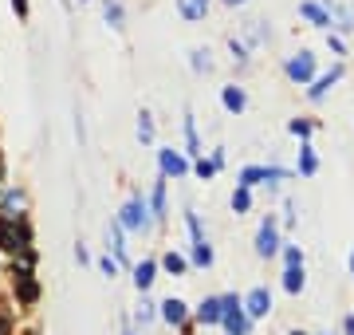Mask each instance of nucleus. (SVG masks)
Listing matches in <instances>:
<instances>
[{
  "mask_svg": "<svg viewBox=\"0 0 354 335\" xmlns=\"http://www.w3.org/2000/svg\"><path fill=\"white\" fill-rule=\"evenodd\" d=\"M114 221H118L130 237H146V233H153V217H150V206H146V194L134 190V194L122 201V209L114 213Z\"/></svg>",
  "mask_w": 354,
  "mask_h": 335,
  "instance_id": "nucleus-1",
  "label": "nucleus"
},
{
  "mask_svg": "<svg viewBox=\"0 0 354 335\" xmlns=\"http://www.w3.org/2000/svg\"><path fill=\"white\" fill-rule=\"evenodd\" d=\"M181 213H185V229H189V264L193 269H213L216 253H213V245H209V237H205V229H201V213L193 206H185Z\"/></svg>",
  "mask_w": 354,
  "mask_h": 335,
  "instance_id": "nucleus-2",
  "label": "nucleus"
},
{
  "mask_svg": "<svg viewBox=\"0 0 354 335\" xmlns=\"http://www.w3.org/2000/svg\"><path fill=\"white\" fill-rule=\"evenodd\" d=\"M24 248H36V233H32V217L28 221H4L0 217V257H16Z\"/></svg>",
  "mask_w": 354,
  "mask_h": 335,
  "instance_id": "nucleus-3",
  "label": "nucleus"
},
{
  "mask_svg": "<svg viewBox=\"0 0 354 335\" xmlns=\"http://www.w3.org/2000/svg\"><path fill=\"white\" fill-rule=\"evenodd\" d=\"M279 71H283V79H288V83H295V87H307V83L319 75V55L311 52V48H299V52L283 55Z\"/></svg>",
  "mask_w": 354,
  "mask_h": 335,
  "instance_id": "nucleus-4",
  "label": "nucleus"
},
{
  "mask_svg": "<svg viewBox=\"0 0 354 335\" xmlns=\"http://www.w3.org/2000/svg\"><path fill=\"white\" fill-rule=\"evenodd\" d=\"M0 217L4 221H28L32 217V197H28L24 185H4L0 190Z\"/></svg>",
  "mask_w": 354,
  "mask_h": 335,
  "instance_id": "nucleus-5",
  "label": "nucleus"
},
{
  "mask_svg": "<svg viewBox=\"0 0 354 335\" xmlns=\"http://www.w3.org/2000/svg\"><path fill=\"white\" fill-rule=\"evenodd\" d=\"M221 304H225V316H221L225 335H252V320H248V311L241 308V296H236V292H221Z\"/></svg>",
  "mask_w": 354,
  "mask_h": 335,
  "instance_id": "nucleus-6",
  "label": "nucleus"
},
{
  "mask_svg": "<svg viewBox=\"0 0 354 335\" xmlns=\"http://www.w3.org/2000/svg\"><path fill=\"white\" fill-rule=\"evenodd\" d=\"M189 154L185 150H174V146H158V174H162L165 181H185L189 178Z\"/></svg>",
  "mask_w": 354,
  "mask_h": 335,
  "instance_id": "nucleus-7",
  "label": "nucleus"
},
{
  "mask_svg": "<svg viewBox=\"0 0 354 335\" xmlns=\"http://www.w3.org/2000/svg\"><path fill=\"white\" fill-rule=\"evenodd\" d=\"M279 245H283V237H279V217L268 213V217L260 221V229H256V257L272 260L279 253Z\"/></svg>",
  "mask_w": 354,
  "mask_h": 335,
  "instance_id": "nucleus-8",
  "label": "nucleus"
},
{
  "mask_svg": "<svg viewBox=\"0 0 354 335\" xmlns=\"http://www.w3.org/2000/svg\"><path fill=\"white\" fill-rule=\"evenodd\" d=\"M241 308L248 311V320H268L272 316V308H276V296H272V288H264V284H256V288H248L241 296Z\"/></svg>",
  "mask_w": 354,
  "mask_h": 335,
  "instance_id": "nucleus-9",
  "label": "nucleus"
},
{
  "mask_svg": "<svg viewBox=\"0 0 354 335\" xmlns=\"http://www.w3.org/2000/svg\"><path fill=\"white\" fill-rule=\"evenodd\" d=\"M342 75H346V64H342V60H339L335 67H330V71H319V75L311 79V83H307V103H323L330 91H335V87L342 83Z\"/></svg>",
  "mask_w": 354,
  "mask_h": 335,
  "instance_id": "nucleus-10",
  "label": "nucleus"
},
{
  "mask_svg": "<svg viewBox=\"0 0 354 335\" xmlns=\"http://www.w3.org/2000/svg\"><path fill=\"white\" fill-rule=\"evenodd\" d=\"M146 206H150V217H153V229H162L165 221H169V181L158 174L150 185V194H146Z\"/></svg>",
  "mask_w": 354,
  "mask_h": 335,
  "instance_id": "nucleus-11",
  "label": "nucleus"
},
{
  "mask_svg": "<svg viewBox=\"0 0 354 335\" xmlns=\"http://www.w3.org/2000/svg\"><path fill=\"white\" fill-rule=\"evenodd\" d=\"M106 253L118 260V269H130V233L118 225V221H106Z\"/></svg>",
  "mask_w": 354,
  "mask_h": 335,
  "instance_id": "nucleus-12",
  "label": "nucleus"
},
{
  "mask_svg": "<svg viewBox=\"0 0 354 335\" xmlns=\"http://www.w3.org/2000/svg\"><path fill=\"white\" fill-rule=\"evenodd\" d=\"M158 320H162L165 327H185V323L193 320V308L181 296H165L162 304H158Z\"/></svg>",
  "mask_w": 354,
  "mask_h": 335,
  "instance_id": "nucleus-13",
  "label": "nucleus"
},
{
  "mask_svg": "<svg viewBox=\"0 0 354 335\" xmlns=\"http://www.w3.org/2000/svg\"><path fill=\"white\" fill-rule=\"evenodd\" d=\"M319 4L330 12V32H339V36H354V8H351V4H342V0H319Z\"/></svg>",
  "mask_w": 354,
  "mask_h": 335,
  "instance_id": "nucleus-14",
  "label": "nucleus"
},
{
  "mask_svg": "<svg viewBox=\"0 0 354 335\" xmlns=\"http://www.w3.org/2000/svg\"><path fill=\"white\" fill-rule=\"evenodd\" d=\"M181 138H185V154H189V162L205 154V142H201V134H197V115H193V107L181 111Z\"/></svg>",
  "mask_w": 354,
  "mask_h": 335,
  "instance_id": "nucleus-15",
  "label": "nucleus"
},
{
  "mask_svg": "<svg viewBox=\"0 0 354 335\" xmlns=\"http://www.w3.org/2000/svg\"><path fill=\"white\" fill-rule=\"evenodd\" d=\"M158 257H146L138 264H130V284H134V292H150L153 280H158Z\"/></svg>",
  "mask_w": 354,
  "mask_h": 335,
  "instance_id": "nucleus-16",
  "label": "nucleus"
},
{
  "mask_svg": "<svg viewBox=\"0 0 354 335\" xmlns=\"http://www.w3.org/2000/svg\"><path fill=\"white\" fill-rule=\"evenodd\" d=\"M99 4V12H102V24L111 28V32H127V4L122 0H95Z\"/></svg>",
  "mask_w": 354,
  "mask_h": 335,
  "instance_id": "nucleus-17",
  "label": "nucleus"
},
{
  "mask_svg": "<svg viewBox=\"0 0 354 335\" xmlns=\"http://www.w3.org/2000/svg\"><path fill=\"white\" fill-rule=\"evenodd\" d=\"M12 296L16 304H24V308H32L39 300V280H36V272H24V276H12Z\"/></svg>",
  "mask_w": 354,
  "mask_h": 335,
  "instance_id": "nucleus-18",
  "label": "nucleus"
},
{
  "mask_svg": "<svg viewBox=\"0 0 354 335\" xmlns=\"http://www.w3.org/2000/svg\"><path fill=\"white\" fill-rule=\"evenodd\" d=\"M221 316H225V304L221 296H205L197 308H193V320L201 323V327H221Z\"/></svg>",
  "mask_w": 354,
  "mask_h": 335,
  "instance_id": "nucleus-19",
  "label": "nucleus"
},
{
  "mask_svg": "<svg viewBox=\"0 0 354 335\" xmlns=\"http://www.w3.org/2000/svg\"><path fill=\"white\" fill-rule=\"evenodd\" d=\"M221 107H225V115H244L248 111V91L241 83H225L221 87Z\"/></svg>",
  "mask_w": 354,
  "mask_h": 335,
  "instance_id": "nucleus-20",
  "label": "nucleus"
},
{
  "mask_svg": "<svg viewBox=\"0 0 354 335\" xmlns=\"http://www.w3.org/2000/svg\"><path fill=\"white\" fill-rule=\"evenodd\" d=\"M138 308L130 311V323H134V327H138V332H150L153 323H158V304H153L150 300V292H138Z\"/></svg>",
  "mask_w": 354,
  "mask_h": 335,
  "instance_id": "nucleus-21",
  "label": "nucleus"
},
{
  "mask_svg": "<svg viewBox=\"0 0 354 335\" xmlns=\"http://www.w3.org/2000/svg\"><path fill=\"white\" fill-rule=\"evenodd\" d=\"M213 8V0H174V12L185 20V24H201Z\"/></svg>",
  "mask_w": 354,
  "mask_h": 335,
  "instance_id": "nucleus-22",
  "label": "nucleus"
},
{
  "mask_svg": "<svg viewBox=\"0 0 354 335\" xmlns=\"http://www.w3.org/2000/svg\"><path fill=\"white\" fill-rule=\"evenodd\" d=\"M299 20H307L319 32H330V12L319 4V0H299Z\"/></svg>",
  "mask_w": 354,
  "mask_h": 335,
  "instance_id": "nucleus-23",
  "label": "nucleus"
},
{
  "mask_svg": "<svg viewBox=\"0 0 354 335\" xmlns=\"http://www.w3.org/2000/svg\"><path fill=\"white\" fill-rule=\"evenodd\" d=\"M241 39L252 48V52H260V48H268L272 44V28H268V20H248L241 32Z\"/></svg>",
  "mask_w": 354,
  "mask_h": 335,
  "instance_id": "nucleus-24",
  "label": "nucleus"
},
{
  "mask_svg": "<svg viewBox=\"0 0 354 335\" xmlns=\"http://www.w3.org/2000/svg\"><path fill=\"white\" fill-rule=\"evenodd\" d=\"M158 269L169 272V276H185V272H189L193 264H189V257H185L181 248H165L162 257H158Z\"/></svg>",
  "mask_w": 354,
  "mask_h": 335,
  "instance_id": "nucleus-25",
  "label": "nucleus"
},
{
  "mask_svg": "<svg viewBox=\"0 0 354 335\" xmlns=\"http://www.w3.org/2000/svg\"><path fill=\"white\" fill-rule=\"evenodd\" d=\"M319 174V154L311 142H299V166H295V178H315Z\"/></svg>",
  "mask_w": 354,
  "mask_h": 335,
  "instance_id": "nucleus-26",
  "label": "nucleus"
},
{
  "mask_svg": "<svg viewBox=\"0 0 354 335\" xmlns=\"http://www.w3.org/2000/svg\"><path fill=\"white\" fill-rule=\"evenodd\" d=\"M283 292H288V296H299V292H304L307 288V272H304V264H291V269H283Z\"/></svg>",
  "mask_w": 354,
  "mask_h": 335,
  "instance_id": "nucleus-27",
  "label": "nucleus"
},
{
  "mask_svg": "<svg viewBox=\"0 0 354 335\" xmlns=\"http://www.w3.org/2000/svg\"><path fill=\"white\" fill-rule=\"evenodd\" d=\"M213 52L209 48H189V71L193 75H213Z\"/></svg>",
  "mask_w": 354,
  "mask_h": 335,
  "instance_id": "nucleus-28",
  "label": "nucleus"
},
{
  "mask_svg": "<svg viewBox=\"0 0 354 335\" xmlns=\"http://www.w3.org/2000/svg\"><path fill=\"white\" fill-rule=\"evenodd\" d=\"M225 44H228V55H232V64L241 67V71H244V67H252V48H248L241 36H228Z\"/></svg>",
  "mask_w": 354,
  "mask_h": 335,
  "instance_id": "nucleus-29",
  "label": "nucleus"
},
{
  "mask_svg": "<svg viewBox=\"0 0 354 335\" xmlns=\"http://www.w3.org/2000/svg\"><path fill=\"white\" fill-rule=\"evenodd\" d=\"M138 142L142 146H153L158 142V123H153V111H146V107L138 111Z\"/></svg>",
  "mask_w": 354,
  "mask_h": 335,
  "instance_id": "nucleus-30",
  "label": "nucleus"
},
{
  "mask_svg": "<svg viewBox=\"0 0 354 335\" xmlns=\"http://www.w3.org/2000/svg\"><path fill=\"white\" fill-rule=\"evenodd\" d=\"M252 190H248V185H236V190H232V197H228V209H232V213H236V217H244V213H252Z\"/></svg>",
  "mask_w": 354,
  "mask_h": 335,
  "instance_id": "nucleus-31",
  "label": "nucleus"
},
{
  "mask_svg": "<svg viewBox=\"0 0 354 335\" xmlns=\"http://www.w3.org/2000/svg\"><path fill=\"white\" fill-rule=\"evenodd\" d=\"M315 118H307V115H299V118H288V134L291 138H299V142H311V134H315Z\"/></svg>",
  "mask_w": 354,
  "mask_h": 335,
  "instance_id": "nucleus-32",
  "label": "nucleus"
},
{
  "mask_svg": "<svg viewBox=\"0 0 354 335\" xmlns=\"http://www.w3.org/2000/svg\"><path fill=\"white\" fill-rule=\"evenodd\" d=\"M291 178H295V170L279 166V162H268V166H264V185H272V190L283 185V181H291Z\"/></svg>",
  "mask_w": 354,
  "mask_h": 335,
  "instance_id": "nucleus-33",
  "label": "nucleus"
},
{
  "mask_svg": "<svg viewBox=\"0 0 354 335\" xmlns=\"http://www.w3.org/2000/svg\"><path fill=\"white\" fill-rule=\"evenodd\" d=\"M236 185H248V190L264 185V166H260V162H252V166H241V174H236Z\"/></svg>",
  "mask_w": 354,
  "mask_h": 335,
  "instance_id": "nucleus-34",
  "label": "nucleus"
},
{
  "mask_svg": "<svg viewBox=\"0 0 354 335\" xmlns=\"http://www.w3.org/2000/svg\"><path fill=\"white\" fill-rule=\"evenodd\" d=\"M276 257L283 260V269H291V264H304V248H299V245H291V241H283Z\"/></svg>",
  "mask_w": 354,
  "mask_h": 335,
  "instance_id": "nucleus-35",
  "label": "nucleus"
},
{
  "mask_svg": "<svg viewBox=\"0 0 354 335\" xmlns=\"http://www.w3.org/2000/svg\"><path fill=\"white\" fill-rule=\"evenodd\" d=\"M189 174H193V178H201V181H213V178H216V166L201 154V158H193V170H189Z\"/></svg>",
  "mask_w": 354,
  "mask_h": 335,
  "instance_id": "nucleus-36",
  "label": "nucleus"
},
{
  "mask_svg": "<svg viewBox=\"0 0 354 335\" xmlns=\"http://www.w3.org/2000/svg\"><path fill=\"white\" fill-rule=\"evenodd\" d=\"M95 269H99L102 276H106V280H114V276H118V272H122V269H118V260H114L111 253H102V257L95 260Z\"/></svg>",
  "mask_w": 354,
  "mask_h": 335,
  "instance_id": "nucleus-37",
  "label": "nucleus"
},
{
  "mask_svg": "<svg viewBox=\"0 0 354 335\" xmlns=\"http://www.w3.org/2000/svg\"><path fill=\"white\" fill-rule=\"evenodd\" d=\"M327 52L330 55H346V36H339V32H327Z\"/></svg>",
  "mask_w": 354,
  "mask_h": 335,
  "instance_id": "nucleus-38",
  "label": "nucleus"
},
{
  "mask_svg": "<svg viewBox=\"0 0 354 335\" xmlns=\"http://www.w3.org/2000/svg\"><path fill=\"white\" fill-rule=\"evenodd\" d=\"M8 4H12V12H16V20H20V24H28V20H32V0H8Z\"/></svg>",
  "mask_w": 354,
  "mask_h": 335,
  "instance_id": "nucleus-39",
  "label": "nucleus"
},
{
  "mask_svg": "<svg viewBox=\"0 0 354 335\" xmlns=\"http://www.w3.org/2000/svg\"><path fill=\"white\" fill-rule=\"evenodd\" d=\"M209 162H213V166H216V174H221V170L228 166V154H225V146H213V154H209Z\"/></svg>",
  "mask_w": 354,
  "mask_h": 335,
  "instance_id": "nucleus-40",
  "label": "nucleus"
},
{
  "mask_svg": "<svg viewBox=\"0 0 354 335\" xmlns=\"http://www.w3.org/2000/svg\"><path fill=\"white\" fill-rule=\"evenodd\" d=\"M279 225H283V229L295 225V201H283V217H279Z\"/></svg>",
  "mask_w": 354,
  "mask_h": 335,
  "instance_id": "nucleus-41",
  "label": "nucleus"
},
{
  "mask_svg": "<svg viewBox=\"0 0 354 335\" xmlns=\"http://www.w3.org/2000/svg\"><path fill=\"white\" fill-rule=\"evenodd\" d=\"M75 138H79V146L87 142V123H83V115H79V111H75Z\"/></svg>",
  "mask_w": 354,
  "mask_h": 335,
  "instance_id": "nucleus-42",
  "label": "nucleus"
},
{
  "mask_svg": "<svg viewBox=\"0 0 354 335\" xmlns=\"http://www.w3.org/2000/svg\"><path fill=\"white\" fill-rule=\"evenodd\" d=\"M75 260H79V264H95V260H91V253H87V245H83V241H79V245H75Z\"/></svg>",
  "mask_w": 354,
  "mask_h": 335,
  "instance_id": "nucleus-43",
  "label": "nucleus"
},
{
  "mask_svg": "<svg viewBox=\"0 0 354 335\" xmlns=\"http://www.w3.org/2000/svg\"><path fill=\"white\" fill-rule=\"evenodd\" d=\"M342 335H354V311H346V316H342Z\"/></svg>",
  "mask_w": 354,
  "mask_h": 335,
  "instance_id": "nucleus-44",
  "label": "nucleus"
},
{
  "mask_svg": "<svg viewBox=\"0 0 354 335\" xmlns=\"http://www.w3.org/2000/svg\"><path fill=\"white\" fill-rule=\"evenodd\" d=\"M8 185V166H4V154H0V190Z\"/></svg>",
  "mask_w": 354,
  "mask_h": 335,
  "instance_id": "nucleus-45",
  "label": "nucleus"
},
{
  "mask_svg": "<svg viewBox=\"0 0 354 335\" xmlns=\"http://www.w3.org/2000/svg\"><path fill=\"white\" fill-rule=\"evenodd\" d=\"M59 8H64V12L71 16V12H75V0H59Z\"/></svg>",
  "mask_w": 354,
  "mask_h": 335,
  "instance_id": "nucleus-46",
  "label": "nucleus"
},
{
  "mask_svg": "<svg viewBox=\"0 0 354 335\" xmlns=\"http://www.w3.org/2000/svg\"><path fill=\"white\" fill-rule=\"evenodd\" d=\"M221 4H225V8H244L248 0H221Z\"/></svg>",
  "mask_w": 354,
  "mask_h": 335,
  "instance_id": "nucleus-47",
  "label": "nucleus"
},
{
  "mask_svg": "<svg viewBox=\"0 0 354 335\" xmlns=\"http://www.w3.org/2000/svg\"><path fill=\"white\" fill-rule=\"evenodd\" d=\"M122 335H146V332H138V327H134V323L127 320V327H122Z\"/></svg>",
  "mask_w": 354,
  "mask_h": 335,
  "instance_id": "nucleus-48",
  "label": "nucleus"
},
{
  "mask_svg": "<svg viewBox=\"0 0 354 335\" xmlns=\"http://www.w3.org/2000/svg\"><path fill=\"white\" fill-rule=\"evenodd\" d=\"M346 264H351V280H354V248H351V260H346Z\"/></svg>",
  "mask_w": 354,
  "mask_h": 335,
  "instance_id": "nucleus-49",
  "label": "nucleus"
},
{
  "mask_svg": "<svg viewBox=\"0 0 354 335\" xmlns=\"http://www.w3.org/2000/svg\"><path fill=\"white\" fill-rule=\"evenodd\" d=\"M288 335H307V332H288Z\"/></svg>",
  "mask_w": 354,
  "mask_h": 335,
  "instance_id": "nucleus-50",
  "label": "nucleus"
},
{
  "mask_svg": "<svg viewBox=\"0 0 354 335\" xmlns=\"http://www.w3.org/2000/svg\"><path fill=\"white\" fill-rule=\"evenodd\" d=\"M79 4H95V0H79Z\"/></svg>",
  "mask_w": 354,
  "mask_h": 335,
  "instance_id": "nucleus-51",
  "label": "nucleus"
},
{
  "mask_svg": "<svg viewBox=\"0 0 354 335\" xmlns=\"http://www.w3.org/2000/svg\"><path fill=\"white\" fill-rule=\"evenodd\" d=\"M327 335H330V332H327Z\"/></svg>",
  "mask_w": 354,
  "mask_h": 335,
  "instance_id": "nucleus-52",
  "label": "nucleus"
}]
</instances>
